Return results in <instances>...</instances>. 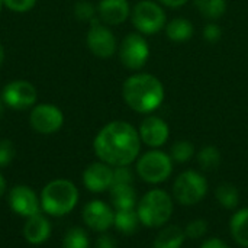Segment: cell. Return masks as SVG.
Returning <instances> with one entry per match:
<instances>
[{
	"label": "cell",
	"instance_id": "9",
	"mask_svg": "<svg viewBox=\"0 0 248 248\" xmlns=\"http://www.w3.org/2000/svg\"><path fill=\"white\" fill-rule=\"evenodd\" d=\"M90 22V29L86 38L89 49L97 58H110L118 48L115 35L108 26L102 25L99 19L94 17Z\"/></svg>",
	"mask_w": 248,
	"mask_h": 248
},
{
	"label": "cell",
	"instance_id": "13",
	"mask_svg": "<svg viewBox=\"0 0 248 248\" xmlns=\"http://www.w3.org/2000/svg\"><path fill=\"white\" fill-rule=\"evenodd\" d=\"M141 142L151 148H158L164 145L170 135V128L167 122L158 116H147L138 129Z\"/></svg>",
	"mask_w": 248,
	"mask_h": 248
},
{
	"label": "cell",
	"instance_id": "5",
	"mask_svg": "<svg viewBox=\"0 0 248 248\" xmlns=\"http://www.w3.org/2000/svg\"><path fill=\"white\" fill-rule=\"evenodd\" d=\"M131 19L135 29L142 35H154L167 25L164 9L153 0L138 1L131 12Z\"/></svg>",
	"mask_w": 248,
	"mask_h": 248
},
{
	"label": "cell",
	"instance_id": "8",
	"mask_svg": "<svg viewBox=\"0 0 248 248\" xmlns=\"http://www.w3.org/2000/svg\"><path fill=\"white\" fill-rule=\"evenodd\" d=\"M150 58V45L140 32L128 33L119 45V60L128 70H141Z\"/></svg>",
	"mask_w": 248,
	"mask_h": 248
},
{
	"label": "cell",
	"instance_id": "29",
	"mask_svg": "<svg viewBox=\"0 0 248 248\" xmlns=\"http://www.w3.org/2000/svg\"><path fill=\"white\" fill-rule=\"evenodd\" d=\"M74 15L80 20H92L94 19V6L86 0L77 1L74 6Z\"/></svg>",
	"mask_w": 248,
	"mask_h": 248
},
{
	"label": "cell",
	"instance_id": "32",
	"mask_svg": "<svg viewBox=\"0 0 248 248\" xmlns=\"http://www.w3.org/2000/svg\"><path fill=\"white\" fill-rule=\"evenodd\" d=\"M1 1L6 7H9L13 12H17V13L31 10L36 3V0H1Z\"/></svg>",
	"mask_w": 248,
	"mask_h": 248
},
{
	"label": "cell",
	"instance_id": "30",
	"mask_svg": "<svg viewBox=\"0 0 248 248\" xmlns=\"http://www.w3.org/2000/svg\"><path fill=\"white\" fill-rule=\"evenodd\" d=\"M132 180H134V176H132V171L128 169V166H121V167H116L113 170L112 186H115V185H131Z\"/></svg>",
	"mask_w": 248,
	"mask_h": 248
},
{
	"label": "cell",
	"instance_id": "1",
	"mask_svg": "<svg viewBox=\"0 0 248 248\" xmlns=\"http://www.w3.org/2000/svg\"><path fill=\"white\" fill-rule=\"evenodd\" d=\"M93 148L100 161L109 166H129L140 154L141 138L131 124L113 121L99 131Z\"/></svg>",
	"mask_w": 248,
	"mask_h": 248
},
{
	"label": "cell",
	"instance_id": "2",
	"mask_svg": "<svg viewBox=\"0 0 248 248\" xmlns=\"http://www.w3.org/2000/svg\"><path fill=\"white\" fill-rule=\"evenodd\" d=\"M122 97L132 110L153 113L163 105L166 90L161 80L154 74L135 73L124 81Z\"/></svg>",
	"mask_w": 248,
	"mask_h": 248
},
{
	"label": "cell",
	"instance_id": "23",
	"mask_svg": "<svg viewBox=\"0 0 248 248\" xmlns=\"http://www.w3.org/2000/svg\"><path fill=\"white\" fill-rule=\"evenodd\" d=\"M195 7L206 19H219L227 12V0H193Z\"/></svg>",
	"mask_w": 248,
	"mask_h": 248
},
{
	"label": "cell",
	"instance_id": "40",
	"mask_svg": "<svg viewBox=\"0 0 248 248\" xmlns=\"http://www.w3.org/2000/svg\"><path fill=\"white\" fill-rule=\"evenodd\" d=\"M1 4H3V1L0 0V10H1Z\"/></svg>",
	"mask_w": 248,
	"mask_h": 248
},
{
	"label": "cell",
	"instance_id": "34",
	"mask_svg": "<svg viewBox=\"0 0 248 248\" xmlns=\"http://www.w3.org/2000/svg\"><path fill=\"white\" fill-rule=\"evenodd\" d=\"M96 248H116V241L110 235H102L96 241Z\"/></svg>",
	"mask_w": 248,
	"mask_h": 248
},
{
	"label": "cell",
	"instance_id": "31",
	"mask_svg": "<svg viewBox=\"0 0 248 248\" xmlns=\"http://www.w3.org/2000/svg\"><path fill=\"white\" fill-rule=\"evenodd\" d=\"M15 157V147L9 140L0 141V167H4L12 163Z\"/></svg>",
	"mask_w": 248,
	"mask_h": 248
},
{
	"label": "cell",
	"instance_id": "16",
	"mask_svg": "<svg viewBox=\"0 0 248 248\" xmlns=\"http://www.w3.org/2000/svg\"><path fill=\"white\" fill-rule=\"evenodd\" d=\"M99 17L108 25H121L131 16L128 0H102L97 6Z\"/></svg>",
	"mask_w": 248,
	"mask_h": 248
},
{
	"label": "cell",
	"instance_id": "26",
	"mask_svg": "<svg viewBox=\"0 0 248 248\" xmlns=\"http://www.w3.org/2000/svg\"><path fill=\"white\" fill-rule=\"evenodd\" d=\"M195 155V147L189 141H177L171 147L170 157L176 163H187Z\"/></svg>",
	"mask_w": 248,
	"mask_h": 248
},
{
	"label": "cell",
	"instance_id": "17",
	"mask_svg": "<svg viewBox=\"0 0 248 248\" xmlns=\"http://www.w3.org/2000/svg\"><path fill=\"white\" fill-rule=\"evenodd\" d=\"M23 235L29 244L39 246L45 243L51 235V225L46 218H44L41 214L28 218L25 227H23Z\"/></svg>",
	"mask_w": 248,
	"mask_h": 248
},
{
	"label": "cell",
	"instance_id": "6",
	"mask_svg": "<svg viewBox=\"0 0 248 248\" xmlns=\"http://www.w3.org/2000/svg\"><path fill=\"white\" fill-rule=\"evenodd\" d=\"M173 170V160L160 150H151L140 157L137 163L138 176L147 183H163Z\"/></svg>",
	"mask_w": 248,
	"mask_h": 248
},
{
	"label": "cell",
	"instance_id": "7",
	"mask_svg": "<svg viewBox=\"0 0 248 248\" xmlns=\"http://www.w3.org/2000/svg\"><path fill=\"white\" fill-rule=\"evenodd\" d=\"M208 192L206 179L198 171H183L173 185V195L176 201L185 206L199 203Z\"/></svg>",
	"mask_w": 248,
	"mask_h": 248
},
{
	"label": "cell",
	"instance_id": "33",
	"mask_svg": "<svg viewBox=\"0 0 248 248\" xmlns=\"http://www.w3.org/2000/svg\"><path fill=\"white\" fill-rule=\"evenodd\" d=\"M221 36H222V31H221L219 25H217V23H208L205 26V29H203V38L208 42H211V44L218 42L221 39Z\"/></svg>",
	"mask_w": 248,
	"mask_h": 248
},
{
	"label": "cell",
	"instance_id": "27",
	"mask_svg": "<svg viewBox=\"0 0 248 248\" xmlns=\"http://www.w3.org/2000/svg\"><path fill=\"white\" fill-rule=\"evenodd\" d=\"M62 248H89V237L81 228H71L67 231Z\"/></svg>",
	"mask_w": 248,
	"mask_h": 248
},
{
	"label": "cell",
	"instance_id": "18",
	"mask_svg": "<svg viewBox=\"0 0 248 248\" xmlns=\"http://www.w3.org/2000/svg\"><path fill=\"white\" fill-rule=\"evenodd\" d=\"M193 23L186 17H174L166 25V35L173 42H186L193 36Z\"/></svg>",
	"mask_w": 248,
	"mask_h": 248
},
{
	"label": "cell",
	"instance_id": "24",
	"mask_svg": "<svg viewBox=\"0 0 248 248\" xmlns=\"http://www.w3.org/2000/svg\"><path fill=\"white\" fill-rule=\"evenodd\" d=\"M198 164L202 170L211 171L217 170L221 164V153L214 145H206L198 153Z\"/></svg>",
	"mask_w": 248,
	"mask_h": 248
},
{
	"label": "cell",
	"instance_id": "37",
	"mask_svg": "<svg viewBox=\"0 0 248 248\" xmlns=\"http://www.w3.org/2000/svg\"><path fill=\"white\" fill-rule=\"evenodd\" d=\"M4 190H6V182H4V177L0 174V198L4 193Z\"/></svg>",
	"mask_w": 248,
	"mask_h": 248
},
{
	"label": "cell",
	"instance_id": "4",
	"mask_svg": "<svg viewBox=\"0 0 248 248\" xmlns=\"http://www.w3.org/2000/svg\"><path fill=\"white\" fill-rule=\"evenodd\" d=\"M138 217L141 224L148 228L163 227L171 217L173 202L171 198L160 189L148 192L138 205Z\"/></svg>",
	"mask_w": 248,
	"mask_h": 248
},
{
	"label": "cell",
	"instance_id": "36",
	"mask_svg": "<svg viewBox=\"0 0 248 248\" xmlns=\"http://www.w3.org/2000/svg\"><path fill=\"white\" fill-rule=\"evenodd\" d=\"M163 6H167V7H171V9H177V7H182L185 6L189 0H158Z\"/></svg>",
	"mask_w": 248,
	"mask_h": 248
},
{
	"label": "cell",
	"instance_id": "12",
	"mask_svg": "<svg viewBox=\"0 0 248 248\" xmlns=\"http://www.w3.org/2000/svg\"><path fill=\"white\" fill-rule=\"evenodd\" d=\"M9 206L20 217L31 218L41 214V201L28 186H16L9 193Z\"/></svg>",
	"mask_w": 248,
	"mask_h": 248
},
{
	"label": "cell",
	"instance_id": "38",
	"mask_svg": "<svg viewBox=\"0 0 248 248\" xmlns=\"http://www.w3.org/2000/svg\"><path fill=\"white\" fill-rule=\"evenodd\" d=\"M4 115V105H3V100H0V119L3 118Z\"/></svg>",
	"mask_w": 248,
	"mask_h": 248
},
{
	"label": "cell",
	"instance_id": "25",
	"mask_svg": "<svg viewBox=\"0 0 248 248\" xmlns=\"http://www.w3.org/2000/svg\"><path fill=\"white\" fill-rule=\"evenodd\" d=\"M217 199L225 209H234L237 208L240 202V195L237 187H234L230 183H224L217 189Z\"/></svg>",
	"mask_w": 248,
	"mask_h": 248
},
{
	"label": "cell",
	"instance_id": "39",
	"mask_svg": "<svg viewBox=\"0 0 248 248\" xmlns=\"http://www.w3.org/2000/svg\"><path fill=\"white\" fill-rule=\"evenodd\" d=\"M3 60H4V51H3V48L0 45V65L3 64Z\"/></svg>",
	"mask_w": 248,
	"mask_h": 248
},
{
	"label": "cell",
	"instance_id": "35",
	"mask_svg": "<svg viewBox=\"0 0 248 248\" xmlns=\"http://www.w3.org/2000/svg\"><path fill=\"white\" fill-rule=\"evenodd\" d=\"M201 248H228V246L219 238H211V240H206Z\"/></svg>",
	"mask_w": 248,
	"mask_h": 248
},
{
	"label": "cell",
	"instance_id": "14",
	"mask_svg": "<svg viewBox=\"0 0 248 248\" xmlns=\"http://www.w3.org/2000/svg\"><path fill=\"white\" fill-rule=\"evenodd\" d=\"M83 219L87 227L94 231L105 232L115 221V214L102 201H92L83 209Z\"/></svg>",
	"mask_w": 248,
	"mask_h": 248
},
{
	"label": "cell",
	"instance_id": "22",
	"mask_svg": "<svg viewBox=\"0 0 248 248\" xmlns=\"http://www.w3.org/2000/svg\"><path fill=\"white\" fill-rule=\"evenodd\" d=\"M140 217L138 212H135L134 209H122V211H116L115 214V227L119 232L122 234H134L138 228L140 224Z\"/></svg>",
	"mask_w": 248,
	"mask_h": 248
},
{
	"label": "cell",
	"instance_id": "11",
	"mask_svg": "<svg viewBox=\"0 0 248 248\" xmlns=\"http://www.w3.org/2000/svg\"><path fill=\"white\" fill-rule=\"evenodd\" d=\"M1 100L12 109H28L36 102V89L26 80H15L4 86Z\"/></svg>",
	"mask_w": 248,
	"mask_h": 248
},
{
	"label": "cell",
	"instance_id": "28",
	"mask_svg": "<svg viewBox=\"0 0 248 248\" xmlns=\"http://www.w3.org/2000/svg\"><path fill=\"white\" fill-rule=\"evenodd\" d=\"M208 231V224L206 221L203 219H196V221H192L187 224L186 230H185V235L186 238H190V240H198L201 237H203Z\"/></svg>",
	"mask_w": 248,
	"mask_h": 248
},
{
	"label": "cell",
	"instance_id": "21",
	"mask_svg": "<svg viewBox=\"0 0 248 248\" xmlns=\"http://www.w3.org/2000/svg\"><path fill=\"white\" fill-rule=\"evenodd\" d=\"M231 234L240 246L248 248V208L238 211L232 217Z\"/></svg>",
	"mask_w": 248,
	"mask_h": 248
},
{
	"label": "cell",
	"instance_id": "20",
	"mask_svg": "<svg viewBox=\"0 0 248 248\" xmlns=\"http://www.w3.org/2000/svg\"><path fill=\"white\" fill-rule=\"evenodd\" d=\"M185 231L177 225L166 227L154 241V248H180L185 243Z\"/></svg>",
	"mask_w": 248,
	"mask_h": 248
},
{
	"label": "cell",
	"instance_id": "19",
	"mask_svg": "<svg viewBox=\"0 0 248 248\" xmlns=\"http://www.w3.org/2000/svg\"><path fill=\"white\" fill-rule=\"evenodd\" d=\"M110 201L116 211L134 209L137 203V195L131 185H115L110 187Z\"/></svg>",
	"mask_w": 248,
	"mask_h": 248
},
{
	"label": "cell",
	"instance_id": "10",
	"mask_svg": "<svg viewBox=\"0 0 248 248\" xmlns=\"http://www.w3.org/2000/svg\"><path fill=\"white\" fill-rule=\"evenodd\" d=\"M29 124L39 134H54L62 126L64 115L57 106L51 103H44L32 109Z\"/></svg>",
	"mask_w": 248,
	"mask_h": 248
},
{
	"label": "cell",
	"instance_id": "15",
	"mask_svg": "<svg viewBox=\"0 0 248 248\" xmlns=\"http://www.w3.org/2000/svg\"><path fill=\"white\" fill-rule=\"evenodd\" d=\"M113 180V169L106 163H92L83 173L84 186L93 192L100 193L106 189H110Z\"/></svg>",
	"mask_w": 248,
	"mask_h": 248
},
{
	"label": "cell",
	"instance_id": "3",
	"mask_svg": "<svg viewBox=\"0 0 248 248\" xmlns=\"http://www.w3.org/2000/svg\"><path fill=\"white\" fill-rule=\"evenodd\" d=\"M41 209L52 217L71 212L78 201V190L70 180L58 179L49 182L41 193Z\"/></svg>",
	"mask_w": 248,
	"mask_h": 248
}]
</instances>
